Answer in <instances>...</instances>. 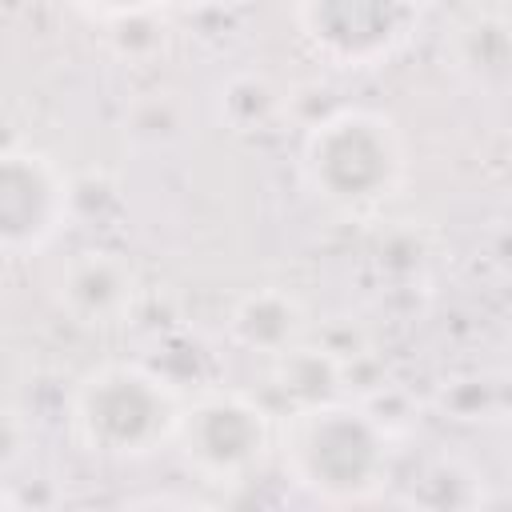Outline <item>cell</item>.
I'll list each match as a JSON object with an SVG mask.
<instances>
[{"instance_id": "cell-1", "label": "cell", "mask_w": 512, "mask_h": 512, "mask_svg": "<svg viewBox=\"0 0 512 512\" xmlns=\"http://www.w3.org/2000/svg\"><path fill=\"white\" fill-rule=\"evenodd\" d=\"M284 464L320 500H368L388 476V436L352 400L292 408L284 424Z\"/></svg>"}, {"instance_id": "cell-2", "label": "cell", "mask_w": 512, "mask_h": 512, "mask_svg": "<svg viewBox=\"0 0 512 512\" xmlns=\"http://www.w3.org/2000/svg\"><path fill=\"white\" fill-rule=\"evenodd\" d=\"M180 396L144 364H100L72 392V432L96 456H148L172 440Z\"/></svg>"}, {"instance_id": "cell-3", "label": "cell", "mask_w": 512, "mask_h": 512, "mask_svg": "<svg viewBox=\"0 0 512 512\" xmlns=\"http://www.w3.org/2000/svg\"><path fill=\"white\" fill-rule=\"evenodd\" d=\"M304 176L332 204H372L400 180V144L384 116L332 108L304 136Z\"/></svg>"}, {"instance_id": "cell-4", "label": "cell", "mask_w": 512, "mask_h": 512, "mask_svg": "<svg viewBox=\"0 0 512 512\" xmlns=\"http://www.w3.org/2000/svg\"><path fill=\"white\" fill-rule=\"evenodd\" d=\"M172 440L184 464L208 484H240L268 452L272 424L268 412L232 388H208L180 404Z\"/></svg>"}, {"instance_id": "cell-5", "label": "cell", "mask_w": 512, "mask_h": 512, "mask_svg": "<svg viewBox=\"0 0 512 512\" xmlns=\"http://www.w3.org/2000/svg\"><path fill=\"white\" fill-rule=\"evenodd\" d=\"M68 200L72 184L52 160L24 148H0V256L44 248L68 220Z\"/></svg>"}, {"instance_id": "cell-6", "label": "cell", "mask_w": 512, "mask_h": 512, "mask_svg": "<svg viewBox=\"0 0 512 512\" xmlns=\"http://www.w3.org/2000/svg\"><path fill=\"white\" fill-rule=\"evenodd\" d=\"M412 0H300V28L336 64L364 68L396 48Z\"/></svg>"}, {"instance_id": "cell-7", "label": "cell", "mask_w": 512, "mask_h": 512, "mask_svg": "<svg viewBox=\"0 0 512 512\" xmlns=\"http://www.w3.org/2000/svg\"><path fill=\"white\" fill-rule=\"evenodd\" d=\"M136 292V276L128 268V260H120L116 252L104 248H88L76 252L56 280V296L60 308L80 320V324H108L120 312H128Z\"/></svg>"}, {"instance_id": "cell-8", "label": "cell", "mask_w": 512, "mask_h": 512, "mask_svg": "<svg viewBox=\"0 0 512 512\" xmlns=\"http://www.w3.org/2000/svg\"><path fill=\"white\" fill-rule=\"evenodd\" d=\"M228 336L244 352L280 356L284 348H292L308 336V312L292 292L260 288V292H248L236 300V308L228 312Z\"/></svg>"}, {"instance_id": "cell-9", "label": "cell", "mask_w": 512, "mask_h": 512, "mask_svg": "<svg viewBox=\"0 0 512 512\" xmlns=\"http://www.w3.org/2000/svg\"><path fill=\"white\" fill-rule=\"evenodd\" d=\"M272 380H276L280 396L288 400V408H312V404H328V400L344 396L340 392V360L308 340L272 356Z\"/></svg>"}, {"instance_id": "cell-10", "label": "cell", "mask_w": 512, "mask_h": 512, "mask_svg": "<svg viewBox=\"0 0 512 512\" xmlns=\"http://www.w3.org/2000/svg\"><path fill=\"white\" fill-rule=\"evenodd\" d=\"M280 108V92L264 80V76H252V72H240L232 76L224 88H220V116L236 128V132H252L260 124H268Z\"/></svg>"}, {"instance_id": "cell-11", "label": "cell", "mask_w": 512, "mask_h": 512, "mask_svg": "<svg viewBox=\"0 0 512 512\" xmlns=\"http://www.w3.org/2000/svg\"><path fill=\"white\" fill-rule=\"evenodd\" d=\"M184 132V108L176 96L168 92H152V96H140L128 116H124V136L140 148H160V144H172L180 140Z\"/></svg>"}, {"instance_id": "cell-12", "label": "cell", "mask_w": 512, "mask_h": 512, "mask_svg": "<svg viewBox=\"0 0 512 512\" xmlns=\"http://www.w3.org/2000/svg\"><path fill=\"white\" fill-rule=\"evenodd\" d=\"M440 408L452 420H468V424L500 420V412H504V384L496 376H484V372L456 376V380H448L440 388Z\"/></svg>"}, {"instance_id": "cell-13", "label": "cell", "mask_w": 512, "mask_h": 512, "mask_svg": "<svg viewBox=\"0 0 512 512\" xmlns=\"http://www.w3.org/2000/svg\"><path fill=\"white\" fill-rule=\"evenodd\" d=\"M112 48L128 60H140V56H152L156 48H164V20L156 16V8L116 12L112 16Z\"/></svg>"}, {"instance_id": "cell-14", "label": "cell", "mask_w": 512, "mask_h": 512, "mask_svg": "<svg viewBox=\"0 0 512 512\" xmlns=\"http://www.w3.org/2000/svg\"><path fill=\"white\" fill-rule=\"evenodd\" d=\"M460 56L472 72H504L508 60V40H504V24L500 20H476L472 28H464L460 36Z\"/></svg>"}, {"instance_id": "cell-15", "label": "cell", "mask_w": 512, "mask_h": 512, "mask_svg": "<svg viewBox=\"0 0 512 512\" xmlns=\"http://www.w3.org/2000/svg\"><path fill=\"white\" fill-rule=\"evenodd\" d=\"M356 404L372 416V424H376L384 436H396V432H404V428L416 420V404H412V396H408L404 388H396V384H380L376 392L360 396Z\"/></svg>"}, {"instance_id": "cell-16", "label": "cell", "mask_w": 512, "mask_h": 512, "mask_svg": "<svg viewBox=\"0 0 512 512\" xmlns=\"http://www.w3.org/2000/svg\"><path fill=\"white\" fill-rule=\"evenodd\" d=\"M316 344H320L328 356H336V360H348V356H356V352L372 348L368 332H364L356 320H344V316H340V320H328V324L320 328Z\"/></svg>"}, {"instance_id": "cell-17", "label": "cell", "mask_w": 512, "mask_h": 512, "mask_svg": "<svg viewBox=\"0 0 512 512\" xmlns=\"http://www.w3.org/2000/svg\"><path fill=\"white\" fill-rule=\"evenodd\" d=\"M24 440H28L24 420L16 412H0V468H8L12 460H20Z\"/></svg>"}, {"instance_id": "cell-18", "label": "cell", "mask_w": 512, "mask_h": 512, "mask_svg": "<svg viewBox=\"0 0 512 512\" xmlns=\"http://www.w3.org/2000/svg\"><path fill=\"white\" fill-rule=\"evenodd\" d=\"M88 4L108 8L112 16H116V12H132V8H156V0H88Z\"/></svg>"}, {"instance_id": "cell-19", "label": "cell", "mask_w": 512, "mask_h": 512, "mask_svg": "<svg viewBox=\"0 0 512 512\" xmlns=\"http://www.w3.org/2000/svg\"><path fill=\"white\" fill-rule=\"evenodd\" d=\"M180 4H188V8H232L240 0H180Z\"/></svg>"}]
</instances>
